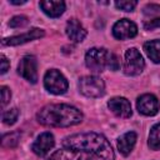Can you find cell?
<instances>
[{"label":"cell","mask_w":160,"mask_h":160,"mask_svg":"<svg viewBox=\"0 0 160 160\" xmlns=\"http://www.w3.org/2000/svg\"><path fill=\"white\" fill-rule=\"evenodd\" d=\"M62 148L85 151L96 155L102 160H115V152L109 140L98 132H80L66 136L62 141Z\"/></svg>","instance_id":"1"},{"label":"cell","mask_w":160,"mask_h":160,"mask_svg":"<svg viewBox=\"0 0 160 160\" xmlns=\"http://www.w3.org/2000/svg\"><path fill=\"white\" fill-rule=\"evenodd\" d=\"M82 112L69 104H49L38 114L39 124L50 128H69L82 121Z\"/></svg>","instance_id":"2"},{"label":"cell","mask_w":160,"mask_h":160,"mask_svg":"<svg viewBox=\"0 0 160 160\" xmlns=\"http://www.w3.org/2000/svg\"><path fill=\"white\" fill-rule=\"evenodd\" d=\"M111 52L105 48H91L85 54V64L92 72H101L109 65Z\"/></svg>","instance_id":"3"},{"label":"cell","mask_w":160,"mask_h":160,"mask_svg":"<svg viewBox=\"0 0 160 160\" xmlns=\"http://www.w3.org/2000/svg\"><path fill=\"white\" fill-rule=\"evenodd\" d=\"M44 86L45 89L54 95H62L69 89L68 79L58 69H50L44 75Z\"/></svg>","instance_id":"4"},{"label":"cell","mask_w":160,"mask_h":160,"mask_svg":"<svg viewBox=\"0 0 160 160\" xmlns=\"http://www.w3.org/2000/svg\"><path fill=\"white\" fill-rule=\"evenodd\" d=\"M79 91L86 98H101L105 94V82L96 75H86L79 79Z\"/></svg>","instance_id":"5"},{"label":"cell","mask_w":160,"mask_h":160,"mask_svg":"<svg viewBox=\"0 0 160 160\" xmlns=\"http://www.w3.org/2000/svg\"><path fill=\"white\" fill-rule=\"evenodd\" d=\"M145 61L136 48H129L124 55V72L128 76H136L144 71Z\"/></svg>","instance_id":"6"},{"label":"cell","mask_w":160,"mask_h":160,"mask_svg":"<svg viewBox=\"0 0 160 160\" xmlns=\"http://www.w3.org/2000/svg\"><path fill=\"white\" fill-rule=\"evenodd\" d=\"M18 74L26 81L35 84L38 81V60L34 55H25L18 65Z\"/></svg>","instance_id":"7"},{"label":"cell","mask_w":160,"mask_h":160,"mask_svg":"<svg viewBox=\"0 0 160 160\" xmlns=\"http://www.w3.org/2000/svg\"><path fill=\"white\" fill-rule=\"evenodd\" d=\"M138 34V25L129 19H120L112 25V35L118 40L132 39Z\"/></svg>","instance_id":"8"},{"label":"cell","mask_w":160,"mask_h":160,"mask_svg":"<svg viewBox=\"0 0 160 160\" xmlns=\"http://www.w3.org/2000/svg\"><path fill=\"white\" fill-rule=\"evenodd\" d=\"M136 109L145 116H154L159 112L160 102L154 94H142L136 100Z\"/></svg>","instance_id":"9"},{"label":"cell","mask_w":160,"mask_h":160,"mask_svg":"<svg viewBox=\"0 0 160 160\" xmlns=\"http://www.w3.org/2000/svg\"><path fill=\"white\" fill-rule=\"evenodd\" d=\"M45 35V31L42 29L39 28H32L30 29L28 32L20 34V35H15V36H10V38H4L1 40V45L2 46H16V45H22L26 44L29 41L40 39Z\"/></svg>","instance_id":"10"},{"label":"cell","mask_w":160,"mask_h":160,"mask_svg":"<svg viewBox=\"0 0 160 160\" xmlns=\"http://www.w3.org/2000/svg\"><path fill=\"white\" fill-rule=\"evenodd\" d=\"M142 26L146 30L160 28V5L148 4L142 9Z\"/></svg>","instance_id":"11"},{"label":"cell","mask_w":160,"mask_h":160,"mask_svg":"<svg viewBox=\"0 0 160 160\" xmlns=\"http://www.w3.org/2000/svg\"><path fill=\"white\" fill-rule=\"evenodd\" d=\"M55 145V138L50 131L41 132L31 145V150L38 156H45Z\"/></svg>","instance_id":"12"},{"label":"cell","mask_w":160,"mask_h":160,"mask_svg":"<svg viewBox=\"0 0 160 160\" xmlns=\"http://www.w3.org/2000/svg\"><path fill=\"white\" fill-rule=\"evenodd\" d=\"M108 108L118 118L128 119L132 114L130 101L124 96H114V98H111L108 101Z\"/></svg>","instance_id":"13"},{"label":"cell","mask_w":160,"mask_h":160,"mask_svg":"<svg viewBox=\"0 0 160 160\" xmlns=\"http://www.w3.org/2000/svg\"><path fill=\"white\" fill-rule=\"evenodd\" d=\"M48 160H96V159L89 152L62 148L56 150L52 155H50Z\"/></svg>","instance_id":"14"},{"label":"cell","mask_w":160,"mask_h":160,"mask_svg":"<svg viewBox=\"0 0 160 160\" xmlns=\"http://www.w3.org/2000/svg\"><path fill=\"white\" fill-rule=\"evenodd\" d=\"M65 32H66V36L72 42H81L86 38V34H88V31L82 26V24L78 19H75V18H71L66 22Z\"/></svg>","instance_id":"15"},{"label":"cell","mask_w":160,"mask_h":160,"mask_svg":"<svg viewBox=\"0 0 160 160\" xmlns=\"http://www.w3.org/2000/svg\"><path fill=\"white\" fill-rule=\"evenodd\" d=\"M40 9L45 15L49 18H59L64 14L66 5L61 0H46V1H40Z\"/></svg>","instance_id":"16"},{"label":"cell","mask_w":160,"mask_h":160,"mask_svg":"<svg viewBox=\"0 0 160 160\" xmlns=\"http://www.w3.org/2000/svg\"><path fill=\"white\" fill-rule=\"evenodd\" d=\"M138 140V135L135 131H128L125 134H122L119 139H118V150L120 151V154H122L124 156L130 155V152L132 151L135 144Z\"/></svg>","instance_id":"17"},{"label":"cell","mask_w":160,"mask_h":160,"mask_svg":"<svg viewBox=\"0 0 160 160\" xmlns=\"http://www.w3.org/2000/svg\"><path fill=\"white\" fill-rule=\"evenodd\" d=\"M144 51L152 62L160 64V40L159 39L146 41L144 44Z\"/></svg>","instance_id":"18"},{"label":"cell","mask_w":160,"mask_h":160,"mask_svg":"<svg viewBox=\"0 0 160 160\" xmlns=\"http://www.w3.org/2000/svg\"><path fill=\"white\" fill-rule=\"evenodd\" d=\"M148 145L151 150H160V121L152 125L148 138Z\"/></svg>","instance_id":"19"},{"label":"cell","mask_w":160,"mask_h":160,"mask_svg":"<svg viewBox=\"0 0 160 160\" xmlns=\"http://www.w3.org/2000/svg\"><path fill=\"white\" fill-rule=\"evenodd\" d=\"M20 132L19 131H14V132H8L2 136L1 139V145L2 148H15L18 144H19V140H20Z\"/></svg>","instance_id":"20"},{"label":"cell","mask_w":160,"mask_h":160,"mask_svg":"<svg viewBox=\"0 0 160 160\" xmlns=\"http://www.w3.org/2000/svg\"><path fill=\"white\" fill-rule=\"evenodd\" d=\"M18 118H19V109L18 108H11L9 110H5L2 112V116H1L2 122L5 125H9V126L10 125H14L16 122Z\"/></svg>","instance_id":"21"},{"label":"cell","mask_w":160,"mask_h":160,"mask_svg":"<svg viewBox=\"0 0 160 160\" xmlns=\"http://www.w3.org/2000/svg\"><path fill=\"white\" fill-rule=\"evenodd\" d=\"M29 24V19L25 15H16L14 16L10 21H9V26L14 28V29H19V28H24Z\"/></svg>","instance_id":"22"},{"label":"cell","mask_w":160,"mask_h":160,"mask_svg":"<svg viewBox=\"0 0 160 160\" xmlns=\"http://www.w3.org/2000/svg\"><path fill=\"white\" fill-rule=\"evenodd\" d=\"M138 5V1L134 0H121V1H115V6L122 11H132L135 6Z\"/></svg>","instance_id":"23"},{"label":"cell","mask_w":160,"mask_h":160,"mask_svg":"<svg viewBox=\"0 0 160 160\" xmlns=\"http://www.w3.org/2000/svg\"><path fill=\"white\" fill-rule=\"evenodd\" d=\"M11 99V91L8 86H1V108H5Z\"/></svg>","instance_id":"24"},{"label":"cell","mask_w":160,"mask_h":160,"mask_svg":"<svg viewBox=\"0 0 160 160\" xmlns=\"http://www.w3.org/2000/svg\"><path fill=\"white\" fill-rule=\"evenodd\" d=\"M108 68H109L110 70H112V71L119 70V68H120V60H119V58H118L116 54L111 52L110 59H109V65H108Z\"/></svg>","instance_id":"25"},{"label":"cell","mask_w":160,"mask_h":160,"mask_svg":"<svg viewBox=\"0 0 160 160\" xmlns=\"http://www.w3.org/2000/svg\"><path fill=\"white\" fill-rule=\"evenodd\" d=\"M0 59H1V74H5L8 70H9V68H10V61L8 60V58L4 55V54H1L0 55Z\"/></svg>","instance_id":"26"},{"label":"cell","mask_w":160,"mask_h":160,"mask_svg":"<svg viewBox=\"0 0 160 160\" xmlns=\"http://www.w3.org/2000/svg\"><path fill=\"white\" fill-rule=\"evenodd\" d=\"M9 2H10V4H12V5H22V4H25V2H26V0H22V1H15V0H10Z\"/></svg>","instance_id":"27"}]
</instances>
